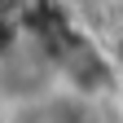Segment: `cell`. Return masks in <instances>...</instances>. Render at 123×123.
Masks as SVG:
<instances>
[{"instance_id":"cell-1","label":"cell","mask_w":123,"mask_h":123,"mask_svg":"<svg viewBox=\"0 0 123 123\" xmlns=\"http://www.w3.org/2000/svg\"><path fill=\"white\" fill-rule=\"evenodd\" d=\"M119 5H123V0H119Z\"/></svg>"}]
</instances>
